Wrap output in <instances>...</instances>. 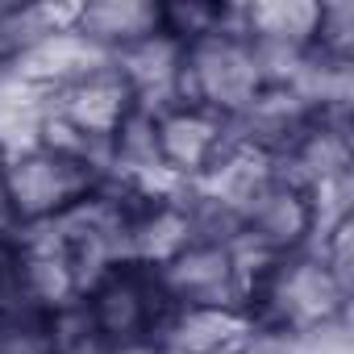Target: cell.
<instances>
[{"label":"cell","mask_w":354,"mask_h":354,"mask_svg":"<svg viewBox=\"0 0 354 354\" xmlns=\"http://www.w3.org/2000/svg\"><path fill=\"white\" fill-rule=\"evenodd\" d=\"M350 308H354V283L342 279L313 246L259 263L246 296L250 333L292 346L350 325Z\"/></svg>","instance_id":"cell-1"},{"label":"cell","mask_w":354,"mask_h":354,"mask_svg":"<svg viewBox=\"0 0 354 354\" xmlns=\"http://www.w3.org/2000/svg\"><path fill=\"white\" fill-rule=\"evenodd\" d=\"M100 184H104V162L34 138L26 146H13L9 167L0 175V196H5L13 234H26L63 221Z\"/></svg>","instance_id":"cell-2"},{"label":"cell","mask_w":354,"mask_h":354,"mask_svg":"<svg viewBox=\"0 0 354 354\" xmlns=\"http://www.w3.org/2000/svg\"><path fill=\"white\" fill-rule=\"evenodd\" d=\"M171 296L158 283L154 267L142 263H113L96 279H88L71 321L100 342L109 354H150L167 329Z\"/></svg>","instance_id":"cell-3"},{"label":"cell","mask_w":354,"mask_h":354,"mask_svg":"<svg viewBox=\"0 0 354 354\" xmlns=\"http://www.w3.org/2000/svg\"><path fill=\"white\" fill-rule=\"evenodd\" d=\"M267 84V59L254 50V42H246L234 30V21L209 38L180 46V100L221 113L225 121L242 117Z\"/></svg>","instance_id":"cell-4"},{"label":"cell","mask_w":354,"mask_h":354,"mask_svg":"<svg viewBox=\"0 0 354 354\" xmlns=\"http://www.w3.org/2000/svg\"><path fill=\"white\" fill-rule=\"evenodd\" d=\"M146 138H150V158L158 175L175 188H196L201 180L221 167V158L238 146L234 121L221 113H209L188 100H171L162 109L146 113Z\"/></svg>","instance_id":"cell-5"},{"label":"cell","mask_w":354,"mask_h":354,"mask_svg":"<svg viewBox=\"0 0 354 354\" xmlns=\"http://www.w3.org/2000/svg\"><path fill=\"white\" fill-rule=\"evenodd\" d=\"M254 259L242 250L238 238L196 234L175 259L158 267V283L175 308H230L246 313Z\"/></svg>","instance_id":"cell-6"},{"label":"cell","mask_w":354,"mask_h":354,"mask_svg":"<svg viewBox=\"0 0 354 354\" xmlns=\"http://www.w3.org/2000/svg\"><path fill=\"white\" fill-rule=\"evenodd\" d=\"M321 234V209L308 188L275 167L271 180L242 205L238 213V242L254 263L283 259L296 250H308Z\"/></svg>","instance_id":"cell-7"},{"label":"cell","mask_w":354,"mask_h":354,"mask_svg":"<svg viewBox=\"0 0 354 354\" xmlns=\"http://www.w3.org/2000/svg\"><path fill=\"white\" fill-rule=\"evenodd\" d=\"M125 263L162 267L196 238V213L188 192H158V196H125Z\"/></svg>","instance_id":"cell-8"},{"label":"cell","mask_w":354,"mask_h":354,"mask_svg":"<svg viewBox=\"0 0 354 354\" xmlns=\"http://www.w3.org/2000/svg\"><path fill=\"white\" fill-rule=\"evenodd\" d=\"M100 63H109V59H104V55L75 30V21H71V26H63V30H50V34L17 63L13 75L46 100V96H55L59 88L75 84L80 75L96 71Z\"/></svg>","instance_id":"cell-9"},{"label":"cell","mask_w":354,"mask_h":354,"mask_svg":"<svg viewBox=\"0 0 354 354\" xmlns=\"http://www.w3.org/2000/svg\"><path fill=\"white\" fill-rule=\"evenodd\" d=\"M75 30L104 59H117L158 34V0H84L75 5Z\"/></svg>","instance_id":"cell-10"},{"label":"cell","mask_w":354,"mask_h":354,"mask_svg":"<svg viewBox=\"0 0 354 354\" xmlns=\"http://www.w3.org/2000/svg\"><path fill=\"white\" fill-rule=\"evenodd\" d=\"M250 337L246 313L230 308H171L154 354H234Z\"/></svg>","instance_id":"cell-11"},{"label":"cell","mask_w":354,"mask_h":354,"mask_svg":"<svg viewBox=\"0 0 354 354\" xmlns=\"http://www.w3.org/2000/svg\"><path fill=\"white\" fill-rule=\"evenodd\" d=\"M109 63L117 67V75L125 80V88L133 92L142 113L180 100V46H175L171 38L154 34V38L121 50Z\"/></svg>","instance_id":"cell-12"},{"label":"cell","mask_w":354,"mask_h":354,"mask_svg":"<svg viewBox=\"0 0 354 354\" xmlns=\"http://www.w3.org/2000/svg\"><path fill=\"white\" fill-rule=\"evenodd\" d=\"M75 21V5H21L0 0V67L17 71V63L50 34Z\"/></svg>","instance_id":"cell-13"},{"label":"cell","mask_w":354,"mask_h":354,"mask_svg":"<svg viewBox=\"0 0 354 354\" xmlns=\"http://www.w3.org/2000/svg\"><path fill=\"white\" fill-rule=\"evenodd\" d=\"M234 21L230 0H158V34L175 46L209 38Z\"/></svg>","instance_id":"cell-14"},{"label":"cell","mask_w":354,"mask_h":354,"mask_svg":"<svg viewBox=\"0 0 354 354\" xmlns=\"http://www.w3.org/2000/svg\"><path fill=\"white\" fill-rule=\"evenodd\" d=\"M308 59L333 71H354V0H321Z\"/></svg>","instance_id":"cell-15"},{"label":"cell","mask_w":354,"mask_h":354,"mask_svg":"<svg viewBox=\"0 0 354 354\" xmlns=\"http://www.w3.org/2000/svg\"><path fill=\"white\" fill-rule=\"evenodd\" d=\"M0 354H63V317L0 321Z\"/></svg>","instance_id":"cell-16"},{"label":"cell","mask_w":354,"mask_h":354,"mask_svg":"<svg viewBox=\"0 0 354 354\" xmlns=\"http://www.w3.org/2000/svg\"><path fill=\"white\" fill-rule=\"evenodd\" d=\"M17 317H42V313L30 304L26 292L17 234H0V321H17Z\"/></svg>","instance_id":"cell-17"},{"label":"cell","mask_w":354,"mask_h":354,"mask_svg":"<svg viewBox=\"0 0 354 354\" xmlns=\"http://www.w3.org/2000/svg\"><path fill=\"white\" fill-rule=\"evenodd\" d=\"M234 354H296L292 342H275V337H263V333H250Z\"/></svg>","instance_id":"cell-18"},{"label":"cell","mask_w":354,"mask_h":354,"mask_svg":"<svg viewBox=\"0 0 354 354\" xmlns=\"http://www.w3.org/2000/svg\"><path fill=\"white\" fill-rule=\"evenodd\" d=\"M9 154H13V146L0 138V175H5V167H9Z\"/></svg>","instance_id":"cell-19"}]
</instances>
